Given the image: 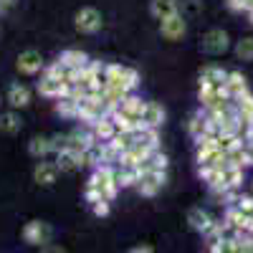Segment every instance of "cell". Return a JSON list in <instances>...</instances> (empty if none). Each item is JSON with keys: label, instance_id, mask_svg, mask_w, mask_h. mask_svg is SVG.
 I'll return each instance as SVG.
<instances>
[{"label": "cell", "instance_id": "obj_1", "mask_svg": "<svg viewBox=\"0 0 253 253\" xmlns=\"http://www.w3.org/2000/svg\"><path fill=\"white\" fill-rule=\"evenodd\" d=\"M117 190H119V185L114 180V167L99 165L91 175V180H89V185H86V200L89 203H94L99 198L101 200H114Z\"/></svg>", "mask_w": 253, "mask_h": 253}, {"label": "cell", "instance_id": "obj_2", "mask_svg": "<svg viewBox=\"0 0 253 253\" xmlns=\"http://www.w3.org/2000/svg\"><path fill=\"white\" fill-rule=\"evenodd\" d=\"M74 26H76L79 33H86V36L99 33L101 26H104V15H101L96 8L86 5V8H81V10L74 15Z\"/></svg>", "mask_w": 253, "mask_h": 253}, {"label": "cell", "instance_id": "obj_3", "mask_svg": "<svg viewBox=\"0 0 253 253\" xmlns=\"http://www.w3.org/2000/svg\"><path fill=\"white\" fill-rule=\"evenodd\" d=\"M228 46H230V38L223 28H210L200 41V51L208 56H223L228 51Z\"/></svg>", "mask_w": 253, "mask_h": 253}, {"label": "cell", "instance_id": "obj_4", "mask_svg": "<svg viewBox=\"0 0 253 253\" xmlns=\"http://www.w3.org/2000/svg\"><path fill=\"white\" fill-rule=\"evenodd\" d=\"M198 99H200L203 112H218V109H225L230 104L225 89H210V86H200Z\"/></svg>", "mask_w": 253, "mask_h": 253}, {"label": "cell", "instance_id": "obj_5", "mask_svg": "<svg viewBox=\"0 0 253 253\" xmlns=\"http://www.w3.org/2000/svg\"><path fill=\"white\" fill-rule=\"evenodd\" d=\"M15 66H18V71H20V74H26V76H36V74H41V71L46 69V61H43V56H41V51L28 48V51H23V53L18 56Z\"/></svg>", "mask_w": 253, "mask_h": 253}, {"label": "cell", "instance_id": "obj_6", "mask_svg": "<svg viewBox=\"0 0 253 253\" xmlns=\"http://www.w3.org/2000/svg\"><path fill=\"white\" fill-rule=\"evenodd\" d=\"M51 236H53V230L48 223H41V220H31L26 228H23V238L26 243L31 246H48L51 243Z\"/></svg>", "mask_w": 253, "mask_h": 253}, {"label": "cell", "instance_id": "obj_7", "mask_svg": "<svg viewBox=\"0 0 253 253\" xmlns=\"http://www.w3.org/2000/svg\"><path fill=\"white\" fill-rule=\"evenodd\" d=\"M160 33L167 38V41H180L185 33H187V18L182 13H175L170 18H162L160 20Z\"/></svg>", "mask_w": 253, "mask_h": 253}, {"label": "cell", "instance_id": "obj_8", "mask_svg": "<svg viewBox=\"0 0 253 253\" xmlns=\"http://www.w3.org/2000/svg\"><path fill=\"white\" fill-rule=\"evenodd\" d=\"M74 86H63L61 81H56L53 76H48L43 71V76H41L38 81V94L41 96H46V99H61V96H71Z\"/></svg>", "mask_w": 253, "mask_h": 253}, {"label": "cell", "instance_id": "obj_9", "mask_svg": "<svg viewBox=\"0 0 253 253\" xmlns=\"http://www.w3.org/2000/svg\"><path fill=\"white\" fill-rule=\"evenodd\" d=\"M165 185V172H139V180H137V190L142 195L152 198L157 195Z\"/></svg>", "mask_w": 253, "mask_h": 253}, {"label": "cell", "instance_id": "obj_10", "mask_svg": "<svg viewBox=\"0 0 253 253\" xmlns=\"http://www.w3.org/2000/svg\"><path fill=\"white\" fill-rule=\"evenodd\" d=\"M31 89L26 86V84H20V81H15V84H10L8 86V94H5V99H8V104L13 109H26L28 104H31Z\"/></svg>", "mask_w": 253, "mask_h": 253}, {"label": "cell", "instance_id": "obj_11", "mask_svg": "<svg viewBox=\"0 0 253 253\" xmlns=\"http://www.w3.org/2000/svg\"><path fill=\"white\" fill-rule=\"evenodd\" d=\"M144 107H147V101H144V99H139V96L129 94V96H124V99L119 101L117 112H122L124 117H129V119H134V122H142Z\"/></svg>", "mask_w": 253, "mask_h": 253}, {"label": "cell", "instance_id": "obj_12", "mask_svg": "<svg viewBox=\"0 0 253 253\" xmlns=\"http://www.w3.org/2000/svg\"><path fill=\"white\" fill-rule=\"evenodd\" d=\"M225 76L228 71H223L220 66H205L200 71V86H210V89H225Z\"/></svg>", "mask_w": 253, "mask_h": 253}, {"label": "cell", "instance_id": "obj_13", "mask_svg": "<svg viewBox=\"0 0 253 253\" xmlns=\"http://www.w3.org/2000/svg\"><path fill=\"white\" fill-rule=\"evenodd\" d=\"M225 94H228L230 101H236V99H241L243 94H248L246 76L238 74V71H228V76H225Z\"/></svg>", "mask_w": 253, "mask_h": 253}, {"label": "cell", "instance_id": "obj_14", "mask_svg": "<svg viewBox=\"0 0 253 253\" xmlns=\"http://www.w3.org/2000/svg\"><path fill=\"white\" fill-rule=\"evenodd\" d=\"M187 223L193 225L198 233H205V236H208L210 230H213V225H215V220L210 218L208 210H203V208H193V210H190V213H187Z\"/></svg>", "mask_w": 253, "mask_h": 253}, {"label": "cell", "instance_id": "obj_15", "mask_svg": "<svg viewBox=\"0 0 253 253\" xmlns=\"http://www.w3.org/2000/svg\"><path fill=\"white\" fill-rule=\"evenodd\" d=\"M91 134H94L96 142H109V139L117 134V126H114L112 114H109V117H101V119H96V122H91Z\"/></svg>", "mask_w": 253, "mask_h": 253}, {"label": "cell", "instance_id": "obj_16", "mask_svg": "<svg viewBox=\"0 0 253 253\" xmlns=\"http://www.w3.org/2000/svg\"><path fill=\"white\" fill-rule=\"evenodd\" d=\"M58 177V167L56 162H38L36 165V170H33V180L38 185H43V187H51Z\"/></svg>", "mask_w": 253, "mask_h": 253}, {"label": "cell", "instance_id": "obj_17", "mask_svg": "<svg viewBox=\"0 0 253 253\" xmlns=\"http://www.w3.org/2000/svg\"><path fill=\"white\" fill-rule=\"evenodd\" d=\"M233 104H236V114H238V122H241L243 132H246V126H248V124H253V94L248 91V94H243L241 99H236Z\"/></svg>", "mask_w": 253, "mask_h": 253}, {"label": "cell", "instance_id": "obj_18", "mask_svg": "<svg viewBox=\"0 0 253 253\" xmlns=\"http://www.w3.org/2000/svg\"><path fill=\"white\" fill-rule=\"evenodd\" d=\"M165 109H162V104L157 101H147V107H144V114H142V122L147 126H152V129H160V126L165 124Z\"/></svg>", "mask_w": 253, "mask_h": 253}, {"label": "cell", "instance_id": "obj_19", "mask_svg": "<svg viewBox=\"0 0 253 253\" xmlns=\"http://www.w3.org/2000/svg\"><path fill=\"white\" fill-rule=\"evenodd\" d=\"M150 13L157 20L170 18V15L180 13V0H150Z\"/></svg>", "mask_w": 253, "mask_h": 253}, {"label": "cell", "instance_id": "obj_20", "mask_svg": "<svg viewBox=\"0 0 253 253\" xmlns=\"http://www.w3.org/2000/svg\"><path fill=\"white\" fill-rule=\"evenodd\" d=\"M20 129H23V119H20L18 109H10V112L0 114V132L3 134H18Z\"/></svg>", "mask_w": 253, "mask_h": 253}, {"label": "cell", "instance_id": "obj_21", "mask_svg": "<svg viewBox=\"0 0 253 253\" xmlns=\"http://www.w3.org/2000/svg\"><path fill=\"white\" fill-rule=\"evenodd\" d=\"M28 152H31L36 160L51 155V152H53V139H51V137H46V134H36V137L28 142Z\"/></svg>", "mask_w": 253, "mask_h": 253}, {"label": "cell", "instance_id": "obj_22", "mask_svg": "<svg viewBox=\"0 0 253 253\" xmlns=\"http://www.w3.org/2000/svg\"><path fill=\"white\" fill-rule=\"evenodd\" d=\"M114 180L119 187H132L139 180L137 167H126V165H114Z\"/></svg>", "mask_w": 253, "mask_h": 253}, {"label": "cell", "instance_id": "obj_23", "mask_svg": "<svg viewBox=\"0 0 253 253\" xmlns=\"http://www.w3.org/2000/svg\"><path fill=\"white\" fill-rule=\"evenodd\" d=\"M56 167L58 172H74L79 167H84V160L81 155H74V152H56Z\"/></svg>", "mask_w": 253, "mask_h": 253}, {"label": "cell", "instance_id": "obj_24", "mask_svg": "<svg viewBox=\"0 0 253 253\" xmlns=\"http://www.w3.org/2000/svg\"><path fill=\"white\" fill-rule=\"evenodd\" d=\"M58 61H61V63H66V66H69V69H74V71H81V69L89 63V56L84 53V51L69 48V51H63V53L58 56Z\"/></svg>", "mask_w": 253, "mask_h": 253}, {"label": "cell", "instance_id": "obj_25", "mask_svg": "<svg viewBox=\"0 0 253 253\" xmlns=\"http://www.w3.org/2000/svg\"><path fill=\"white\" fill-rule=\"evenodd\" d=\"M243 170L246 167H238V165H225L223 167V177H225V185L230 187V190H236V187H241V182H243Z\"/></svg>", "mask_w": 253, "mask_h": 253}, {"label": "cell", "instance_id": "obj_26", "mask_svg": "<svg viewBox=\"0 0 253 253\" xmlns=\"http://www.w3.org/2000/svg\"><path fill=\"white\" fill-rule=\"evenodd\" d=\"M56 112L61 117H79V101L74 96H61L56 99Z\"/></svg>", "mask_w": 253, "mask_h": 253}, {"label": "cell", "instance_id": "obj_27", "mask_svg": "<svg viewBox=\"0 0 253 253\" xmlns=\"http://www.w3.org/2000/svg\"><path fill=\"white\" fill-rule=\"evenodd\" d=\"M236 56L241 61H253V36H246L236 43Z\"/></svg>", "mask_w": 253, "mask_h": 253}, {"label": "cell", "instance_id": "obj_28", "mask_svg": "<svg viewBox=\"0 0 253 253\" xmlns=\"http://www.w3.org/2000/svg\"><path fill=\"white\" fill-rule=\"evenodd\" d=\"M203 13V3L200 0H182V15H200Z\"/></svg>", "mask_w": 253, "mask_h": 253}, {"label": "cell", "instance_id": "obj_29", "mask_svg": "<svg viewBox=\"0 0 253 253\" xmlns=\"http://www.w3.org/2000/svg\"><path fill=\"white\" fill-rule=\"evenodd\" d=\"M236 208L241 210L243 215H251V218H253V198H241V195H238V198H236Z\"/></svg>", "mask_w": 253, "mask_h": 253}, {"label": "cell", "instance_id": "obj_30", "mask_svg": "<svg viewBox=\"0 0 253 253\" xmlns=\"http://www.w3.org/2000/svg\"><path fill=\"white\" fill-rule=\"evenodd\" d=\"M91 208H94L96 215H107V213H109V200H101V198H99V200L91 203Z\"/></svg>", "mask_w": 253, "mask_h": 253}, {"label": "cell", "instance_id": "obj_31", "mask_svg": "<svg viewBox=\"0 0 253 253\" xmlns=\"http://www.w3.org/2000/svg\"><path fill=\"white\" fill-rule=\"evenodd\" d=\"M243 142L253 144V124H248V126H246V132H243Z\"/></svg>", "mask_w": 253, "mask_h": 253}, {"label": "cell", "instance_id": "obj_32", "mask_svg": "<svg viewBox=\"0 0 253 253\" xmlns=\"http://www.w3.org/2000/svg\"><path fill=\"white\" fill-rule=\"evenodd\" d=\"M129 253H155V248H152V246H137V248H132Z\"/></svg>", "mask_w": 253, "mask_h": 253}, {"label": "cell", "instance_id": "obj_33", "mask_svg": "<svg viewBox=\"0 0 253 253\" xmlns=\"http://www.w3.org/2000/svg\"><path fill=\"white\" fill-rule=\"evenodd\" d=\"M43 253H63V251H61V248H51V246H46V251H43Z\"/></svg>", "mask_w": 253, "mask_h": 253}, {"label": "cell", "instance_id": "obj_34", "mask_svg": "<svg viewBox=\"0 0 253 253\" xmlns=\"http://www.w3.org/2000/svg\"><path fill=\"white\" fill-rule=\"evenodd\" d=\"M15 3V0H0V5H3V8H8V5H13Z\"/></svg>", "mask_w": 253, "mask_h": 253}, {"label": "cell", "instance_id": "obj_35", "mask_svg": "<svg viewBox=\"0 0 253 253\" xmlns=\"http://www.w3.org/2000/svg\"><path fill=\"white\" fill-rule=\"evenodd\" d=\"M248 18H251V23H253V8H251V10H248Z\"/></svg>", "mask_w": 253, "mask_h": 253}, {"label": "cell", "instance_id": "obj_36", "mask_svg": "<svg viewBox=\"0 0 253 253\" xmlns=\"http://www.w3.org/2000/svg\"><path fill=\"white\" fill-rule=\"evenodd\" d=\"M0 13H3V5H0Z\"/></svg>", "mask_w": 253, "mask_h": 253}, {"label": "cell", "instance_id": "obj_37", "mask_svg": "<svg viewBox=\"0 0 253 253\" xmlns=\"http://www.w3.org/2000/svg\"><path fill=\"white\" fill-rule=\"evenodd\" d=\"M0 104H3V101H0Z\"/></svg>", "mask_w": 253, "mask_h": 253}]
</instances>
